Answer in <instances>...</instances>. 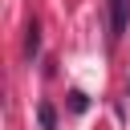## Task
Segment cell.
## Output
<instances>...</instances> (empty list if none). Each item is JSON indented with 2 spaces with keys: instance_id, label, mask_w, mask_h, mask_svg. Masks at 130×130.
<instances>
[{
  "instance_id": "6da1fadb",
  "label": "cell",
  "mask_w": 130,
  "mask_h": 130,
  "mask_svg": "<svg viewBox=\"0 0 130 130\" xmlns=\"http://www.w3.org/2000/svg\"><path fill=\"white\" fill-rule=\"evenodd\" d=\"M106 4H110V37L118 41L130 24V0H106Z\"/></svg>"
},
{
  "instance_id": "7a4b0ae2",
  "label": "cell",
  "mask_w": 130,
  "mask_h": 130,
  "mask_svg": "<svg viewBox=\"0 0 130 130\" xmlns=\"http://www.w3.org/2000/svg\"><path fill=\"white\" fill-rule=\"evenodd\" d=\"M37 49H41V28H37V24H28V37H24V57L32 61V57H37Z\"/></svg>"
},
{
  "instance_id": "3957f363",
  "label": "cell",
  "mask_w": 130,
  "mask_h": 130,
  "mask_svg": "<svg viewBox=\"0 0 130 130\" xmlns=\"http://www.w3.org/2000/svg\"><path fill=\"white\" fill-rule=\"evenodd\" d=\"M37 118H41V126H45V130H53V126H57V118H53V106H41V110H37Z\"/></svg>"
},
{
  "instance_id": "277c9868",
  "label": "cell",
  "mask_w": 130,
  "mask_h": 130,
  "mask_svg": "<svg viewBox=\"0 0 130 130\" xmlns=\"http://www.w3.org/2000/svg\"><path fill=\"white\" fill-rule=\"evenodd\" d=\"M69 106L81 114V110H85V93H77V89H73V93H69Z\"/></svg>"
}]
</instances>
